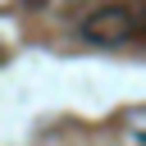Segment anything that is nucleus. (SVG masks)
Masks as SVG:
<instances>
[{"mask_svg":"<svg viewBox=\"0 0 146 146\" xmlns=\"http://www.w3.org/2000/svg\"><path fill=\"white\" fill-rule=\"evenodd\" d=\"M146 27V18H137L128 5H110V9H96L91 18H82V36L91 41H123V36H137Z\"/></svg>","mask_w":146,"mask_h":146,"instance_id":"f257e3e1","label":"nucleus"},{"mask_svg":"<svg viewBox=\"0 0 146 146\" xmlns=\"http://www.w3.org/2000/svg\"><path fill=\"white\" fill-rule=\"evenodd\" d=\"M137 141H146V132H137Z\"/></svg>","mask_w":146,"mask_h":146,"instance_id":"f03ea898","label":"nucleus"}]
</instances>
